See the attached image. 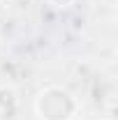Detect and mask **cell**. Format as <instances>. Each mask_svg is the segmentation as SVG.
Segmentation results:
<instances>
[{"label": "cell", "mask_w": 118, "mask_h": 120, "mask_svg": "<svg viewBox=\"0 0 118 120\" xmlns=\"http://www.w3.org/2000/svg\"><path fill=\"white\" fill-rule=\"evenodd\" d=\"M76 111V104L70 92L60 88H49L37 99V113L42 120H70Z\"/></svg>", "instance_id": "obj_1"}]
</instances>
